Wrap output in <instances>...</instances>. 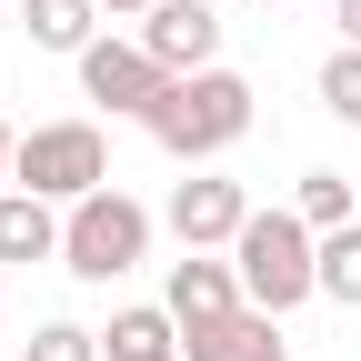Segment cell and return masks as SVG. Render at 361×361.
<instances>
[{"label": "cell", "instance_id": "1", "mask_svg": "<svg viewBox=\"0 0 361 361\" xmlns=\"http://www.w3.org/2000/svg\"><path fill=\"white\" fill-rule=\"evenodd\" d=\"M231 271H241V301L281 322L291 301L322 291V231H311L301 211H251L241 241H231Z\"/></svg>", "mask_w": 361, "mask_h": 361}, {"label": "cell", "instance_id": "6", "mask_svg": "<svg viewBox=\"0 0 361 361\" xmlns=\"http://www.w3.org/2000/svg\"><path fill=\"white\" fill-rule=\"evenodd\" d=\"M241 221H251V191L241 180H180L171 191V231H180V251H221V241H241Z\"/></svg>", "mask_w": 361, "mask_h": 361}, {"label": "cell", "instance_id": "19", "mask_svg": "<svg viewBox=\"0 0 361 361\" xmlns=\"http://www.w3.org/2000/svg\"><path fill=\"white\" fill-rule=\"evenodd\" d=\"M130 11H151V0H101V20H130Z\"/></svg>", "mask_w": 361, "mask_h": 361}, {"label": "cell", "instance_id": "12", "mask_svg": "<svg viewBox=\"0 0 361 361\" xmlns=\"http://www.w3.org/2000/svg\"><path fill=\"white\" fill-rule=\"evenodd\" d=\"M111 361H180V322L171 311H111Z\"/></svg>", "mask_w": 361, "mask_h": 361}, {"label": "cell", "instance_id": "2", "mask_svg": "<svg viewBox=\"0 0 361 361\" xmlns=\"http://www.w3.org/2000/svg\"><path fill=\"white\" fill-rule=\"evenodd\" d=\"M251 130V80L241 71H180L161 101H151V141L171 151V161H211V151H231Z\"/></svg>", "mask_w": 361, "mask_h": 361}, {"label": "cell", "instance_id": "17", "mask_svg": "<svg viewBox=\"0 0 361 361\" xmlns=\"http://www.w3.org/2000/svg\"><path fill=\"white\" fill-rule=\"evenodd\" d=\"M11 161H20V130H11V121H0V180H11Z\"/></svg>", "mask_w": 361, "mask_h": 361}, {"label": "cell", "instance_id": "9", "mask_svg": "<svg viewBox=\"0 0 361 361\" xmlns=\"http://www.w3.org/2000/svg\"><path fill=\"white\" fill-rule=\"evenodd\" d=\"M180 361H281V322L241 301L231 322H201V331H180Z\"/></svg>", "mask_w": 361, "mask_h": 361}, {"label": "cell", "instance_id": "14", "mask_svg": "<svg viewBox=\"0 0 361 361\" xmlns=\"http://www.w3.org/2000/svg\"><path fill=\"white\" fill-rule=\"evenodd\" d=\"M311 231H341L351 221V171H301V201H291Z\"/></svg>", "mask_w": 361, "mask_h": 361}, {"label": "cell", "instance_id": "8", "mask_svg": "<svg viewBox=\"0 0 361 361\" xmlns=\"http://www.w3.org/2000/svg\"><path fill=\"white\" fill-rule=\"evenodd\" d=\"M161 311H171L180 331L231 322V311H241V271H231V261H211V251H180V261H171V301H161Z\"/></svg>", "mask_w": 361, "mask_h": 361}, {"label": "cell", "instance_id": "11", "mask_svg": "<svg viewBox=\"0 0 361 361\" xmlns=\"http://www.w3.org/2000/svg\"><path fill=\"white\" fill-rule=\"evenodd\" d=\"M90 20H101V0H20V30L40 51H90V40H101Z\"/></svg>", "mask_w": 361, "mask_h": 361}, {"label": "cell", "instance_id": "16", "mask_svg": "<svg viewBox=\"0 0 361 361\" xmlns=\"http://www.w3.org/2000/svg\"><path fill=\"white\" fill-rule=\"evenodd\" d=\"M20 361H101V331H80V322H40Z\"/></svg>", "mask_w": 361, "mask_h": 361}, {"label": "cell", "instance_id": "13", "mask_svg": "<svg viewBox=\"0 0 361 361\" xmlns=\"http://www.w3.org/2000/svg\"><path fill=\"white\" fill-rule=\"evenodd\" d=\"M322 301L361 311V221H341V231H322Z\"/></svg>", "mask_w": 361, "mask_h": 361}, {"label": "cell", "instance_id": "4", "mask_svg": "<svg viewBox=\"0 0 361 361\" xmlns=\"http://www.w3.org/2000/svg\"><path fill=\"white\" fill-rule=\"evenodd\" d=\"M141 251H151V211H141V201H121V191L71 201V221H61V261L80 271V281H121V271H141Z\"/></svg>", "mask_w": 361, "mask_h": 361}, {"label": "cell", "instance_id": "5", "mask_svg": "<svg viewBox=\"0 0 361 361\" xmlns=\"http://www.w3.org/2000/svg\"><path fill=\"white\" fill-rule=\"evenodd\" d=\"M80 90H90L101 111H130V121H151V101L171 90V71L141 51V40H90V51H80Z\"/></svg>", "mask_w": 361, "mask_h": 361}, {"label": "cell", "instance_id": "3", "mask_svg": "<svg viewBox=\"0 0 361 361\" xmlns=\"http://www.w3.org/2000/svg\"><path fill=\"white\" fill-rule=\"evenodd\" d=\"M11 191H40V201H90V191H111V141H101L90 121H40V130H20Z\"/></svg>", "mask_w": 361, "mask_h": 361}, {"label": "cell", "instance_id": "10", "mask_svg": "<svg viewBox=\"0 0 361 361\" xmlns=\"http://www.w3.org/2000/svg\"><path fill=\"white\" fill-rule=\"evenodd\" d=\"M61 251V221L40 191H0V261H51Z\"/></svg>", "mask_w": 361, "mask_h": 361}, {"label": "cell", "instance_id": "18", "mask_svg": "<svg viewBox=\"0 0 361 361\" xmlns=\"http://www.w3.org/2000/svg\"><path fill=\"white\" fill-rule=\"evenodd\" d=\"M341 40H351V51H361V0H341Z\"/></svg>", "mask_w": 361, "mask_h": 361}, {"label": "cell", "instance_id": "7", "mask_svg": "<svg viewBox=\"0 0 361 361\" xmlns=\"http://www.w3.org/2000/svg\"><path fill=\"white\" fill-rule=\"evenodd\" d=\"M141 51L180 80V71H211L221 51V20H211V0H151V20H141Z\"/></svg>", "mask_w": 361, "mask_h": 361}, {"label": "cell", "instance_id": "15", "mask_svg": "<svg viewBox=\"0 0 361 361\" xmlns=\"http://www.w3.org/2000/svg\"><path fill=\"white\" fill-rule=\"evenodd\" d=\"M322 111L331 121H361V51H351V40L322 61Z\"/></svg>", "mask_w": 361, "mask_h": 361}]
</instances>
